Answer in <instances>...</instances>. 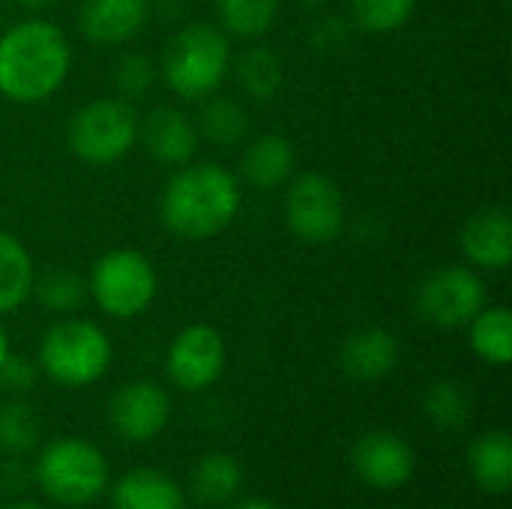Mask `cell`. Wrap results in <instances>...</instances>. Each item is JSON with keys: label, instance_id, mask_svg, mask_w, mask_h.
<instances>
[{"label": "cell", "instance_id": "23", "mask_svg": "<svg viewBox=\"0 0 512 509\" xmlns=\"http://www.w3.org/2000/svg\"><path fill=\"white\" fill-rule=\"evenodd\" d=\"M237 84L255 102L273 99L282 87V60L273 54V48H246L237 60Z\"/></svg>", "mask_w": 512, "mask_h": 509}, {"label": "cell", "instance_id": "24", "mask_svg": "<svg viewBox=\"0 0 512 509\" xmlns=\"http://www.w3.org/2000/svg\"><path fill=\"white\" fill-rule=\"evenodd\" d=\"M198 135H204L210 144H219V147H234L246 138V129H249V117H246V108L237 102V99H228V96H213L204 102L201 108V120H198Z\"/></svg>", "mask_w": 512, "mask_h": 509}, {"label": "cell", "instance_id": "1", "mask_svg": "<svg viewBox=\"0 0 512 509\" xmlns=\"http://www.w3.org/2000/svg\"><path fill=\"white\" fill-rule=\"evenodd\" d=\"M240 183L216 162H186L171 174L159 198L162 225L183 240L222 234L240 213Z\"/></svg>", "mask_w": 512, "mask_h": 509}, {"label": "cell", "instance_id": "14", "mask_svg": "<svg viewBox=\"0 0 512 509\" xmlns=\"http://www.w3.org/2000/svg\"><path fill=\"white\" fill-rule=\"evenodd\" d=\"M459 243L474 267L507 270L512 261V213L507 207L477 210L465 222Z\"/></svg>", "mask_w": 512, "mask_h": 509}, {"label": "cell", "instance_id": "15", "mask_svg": "<svg viewBox=\"0 0 512 509\" xmlns=\"http://www.w3.org/2000/svg\"><path fill=\"white\" fill-rule=\"evenodd\" d=\"M138 138L159 165L180 168L198 150V126L177 108H156L138 123Z\"/></svg>", "mask_w": 512, "mask_h": 509}, {"label": "cell", "instance_id": "6", "mask_svg": "<svg viewBox=\"0 0 512 509\" xmlns=\"http://www.w3.org/2000/svg\"><path fill=\"white\" fill-rule=\"evenodd\" d=\"M159 291L156 267L138 249H111L90 267L87 294L111 318H138L150 309Z\"/></svg>", "mask_w": 512, "mask_h": 509}, {"label": "cell", "instance_id": "11", "mask_svg": "<svg viewBox=\"0 0 512 509\" xmlns=\"http://www.w3.org/2000/svg\"><path fill=\"white\" fill-rule=\"evenodd\" d=\"M108 420L120 441L144 444L162 435L171 420V399L153 381H129L108 402Z\"/></svg>", "mask_w": 512, "mask_h": 509}, {"label": "cell", "instance_id": "27", "mask_svg": "<svg viewBox=\"0 0 512 509\" xmlns=\"http://www.w3.org/2000/svg\"><path fill=\"white\" fill-rule=\"evenodd\" d=\"M423 411L432 420V426L456 432L471 420V396L456 381H435L423 396Z\"/></svg>", "mask_w": 512, "mask_h": 509}, {"label": "cell", "instance_id": "22", "mask_svg": "<svg viewBox=\"0 0 512 509\" xmlns=\"http://www.w3.org/2000/svg\"><path fill=\"white\" fill-rule=\"evenodd\" d=\"M471 327V348L489 366H510L512 360V315L507 306H483Z\"/></svg>", "mask_w": 512, "mask_h": 509}, {"label": "cell", "instance_id": "19", "mask_svg": "<svg viewBox=\"0 0 512 509\" xmlns=\"http://www.w3.org/2000/svg\"><path fill=\"white\" fill-rule=\"evenodd\" d=\"M474 483L486 495H507L512 489V438L504 429L483 432L468 450Z\"/></svg>", "mask_w": 512, "mask_h": 509}, {"label": "cell", "instance_id": "2", "mask_svg": "<svg viewBox=\"0 0 512 509\" xmlns=\"http://www.w3.org/2000/svg\"><path fill=\"white\" fill-rule=\"evenodd\" d=\"M69 63V39L57 24L18 21L0 36V93L18 105L45 102L63 87Z\"/></svg>", "mask_w": 512, "mask_h": 509}, {"label": "cell", "instance_id": "31", "mask_svg": "<svg viewBox=\"0 0 512 509\" xmlns=\"http://www.w3.org/2000/svg\"><path fill=\"white\" fill-rule=\"evenodd\" d=\"M33 384H36V366H33L27 357L9 351L6 360L0 363V387H3L6 393L18 396V393L33 390Z\"/></svg>", "mask_w": 512, "mask_h": 509}, {"label": "cell", "instance_id": "26", "mask_svg": "<svg viewBox=\"0 0 512 509\" xmlns=\"http://www.w3.org/2000/svg\"><path fill=\"white\" fill-rule=\"evenodd\" d=\"M216 12L225 33L255 39L273 27L279 15V0H216Z\"/></svg>", "mask_w": 512, "mask_h": 509}, {"label": "cell", "instance_id": "28", "mask_svg": "<svg viewBox=\"0 0 512 509\" xmlns=\"http://www.w3.org/2000/svg\"><path fill=\"white\" fill-rule=\"evenodd\" d=\"M33 291H36L39 303L57 315H72L87 300V282L75 270H66V267L45 273L39 282H33Z\"/></svg>", "mask_w": 512, "mask_h": 509}, {"label": "cell", "instance_id": "13", "mask_svg": "<svg viewBox=\"0 0 512 509\" xmlns=\"http://www.w3.org/2000/svg\"><path fill=\"white\" fill-rule=\"evenodd\" d=\"M339 366L351 381H384L399 366V339L384 327H360L342 342Z\"/></svg>", "mask_w": 512, "mask_h": 509}, {"label": "cell", "instance_id": "32", "mask_svg": "<svg viewBox=\"0 0 512 509\" xmlns=\"http://www.w3.org/2000/svg\"><path fill=\"white\" fill-rule=\"evenodd\" d=\"M33 480V468L24 465V456H9L3 465H0V486L9 489L12 495H21Z\"/></svg>", "mask_w": 512, "mask_h": 509}, {"label": "cell", "instance_id": "10", "mask_svg": "<svg viewBox=\"0 0 512 509\" xmlns=\"http://www.w3.org/2000/svg\"><path fill=\"white\" fill-rule=\"evenodd\" d=\"M228 363L225 339L210 324H189L183 327L165 354V372L174 387L183 393H201L213 387Z\"/></svg>", "mask_w": 512, "mask_h": 509}, {"label": "cell", "instance_id": "25", "mask_svg": "<svg viewBox=\"0 0 512 509\" xmlns=\"http://www.w3.org/2000/svg\"><path fill=\"white\" fill-rule=\"evenodd\" d=\"M39 447V417L21 399L0 402V453L30 456Z\"/></svg>", "mask_w": 512, "mask_h": 509}, {"label": "cell", "instance_id": "8", "mask_svg": "<svg viewBox=\"0 0 512 509\" xmlns=\"http://www.w3.org/2000/svg\"><path fill=\"white\" fill-rule=\"evenodd\" d=\"M285 225L303 243H333L345 228V195L339 183L321 171L297 174L285 192Z\"/></svg>", "mask_w": 512, "mask_h": 509}, {"label": "cell", "instance_id": "17", "mask_svg": "<svg viewBox=\"0 0 512 509\" xmlns=\"http://www.w3.org/2000/svg\"><path fill=\"white\" fill-rule=\"evenodd\" d=\"M114 509H186V492L159 468H132L111 489Z\"/></svg>", "mask_w": 512, "mask_h": 509}, {"label": "cell", "instance_id": "4", "mask_svg": "<svg viewBox=\"0 0 512 509\" xmlns=\"http://www.w3.org/2000/svg\"><path fill=\"white\" fill-rule=\"evenodd\" d=\"M105 453L84 438H57L39 450L33 465L36 486L63 507L93 504L108 486Z\"/></svg>", "mask_w": 512, "mask_h": 509}, {"label": "cell", "instance_id": "35", "mask_svg": "<svg viewBox=\"0 0 512 509\" xmlns=\"http://www.w3.org/2000/svg\"><path fill=\"white\" fill-rule=\"evenodd\" d=\"M12 348H9V336H6V330L0 327V363L6 360V354H9Z\"/></svg>", "mask_w": 512, "mask_h": 509}, {"label": "cell", "instance_id": "18", "mask_svg": "<svg viewBox=\"0 0 512 509\" xmlns=\"http://www.w3.org/2000/svg\"><path fill=\"white\" fill-rule=\"evenodd\" d=\"M294 165H297V150H294L291 138H285L279 132L258 135L255 141H249V147L243 153V177L255 189L282 186L285 180H291Z\"/></svg>", "mask_w": 512, "mask_h": 509}, {"label": "cell", "instance_id": "3", "mask_svg": "<svg viewBox=\"0 0 512 509\" xmlns=\"http://www.w3.org/2000/svg\"><path fill=\"white\" fill-rule=\"evenodd\" d=\"M231 42L216 24H186L171 36L162 57V78L180 99H207L225 81Z\"/></svg>", "mask_w": 512, "mask_h": 509}, {"label": "cell", "instance_id": "34", "mask_svg": "<svg viewBox=\"0 0 512 509\" xmlns=\"http://www.w3.org/2000/svg\"><path fill=\"white\" fill-rule=\"evenodd\" d=\"M24 9H45V6H51L54 0H18Z\"/></svg>", "mask_w": 512, "mask_h": 509}, {"label": "cell", "instance_id": "16", "mask_svg": "<svg viewBox=\"0 0 512 509\" xmlns=\"http://www.w3.org/2000/svg\"><path fill=\"white\" fill-rule=\"evenodd\" d=\"M150 15V0H81L78 27L96 45L132 39Z\"/></svg>", "mask_w": 512, "mask_h": 509}, {"label": "cell", "instance_id": "33", "mask_svg": "<svg viewBox=\"0 0 512 509\" xmlns=\"http://www.w3.org/2000/svg\"><path fill=\"white\" fill-rule=\"evenodd\" d=\"M231 509H279L273 501H267V498H243V501H237Z\"/></svg>", "mask_w": 512, "mask_h": 509}, {"label": "cell", "instance_id": "12", "mask_svg": "<svg viewBox=\"0 0 512 509\" xmlns=\"http://www.w3.org/2000/svg\"><path fill=\"white\" fill-rule=\"evenodd\" d=\"M351 465L354 474L381 492H393L402 489L405 483H411L414 471H417V456L414 447L393 432H369L363 438H357L354 450H351Z\"/></svg>", "mask_w": 512, "mask_h": 509}, {"label": "cell", "instance_id": "30", "mask_svg": "<svg viewBox=\"0 0 512 509\" xmlns=\"http://www.w3.org/2000/svg\"><path fill=\"white\" fill-rule=\"evenodd\" d=\"M156 81V66L150 57L132 51V54H123L114 66V84H117V93L120 99H141L150 93Z\"/></svg>", "mask_w": 512, "mask_h": 509}, {"label": "cell", "instance_id": "5", "mask_svg": "<svg viewBox=\"0 0 512 509\" xmlns=\"http://www.w3.org/2000/svg\"><path fill=\"white\" fill-rule=\"evenodd\" d=\"M108 333L84 318L57 321L39 342V366L60 387H90L111 366Z\"/></svg>", "mask_w": 512, "mask_h": 509}, {"label": "cell", "instance_id": "21", "mask_svg": "<svg viewBox=\"0 0 512 509\" xmlns=\"http://www.w3.org/2000/svg\"><path fill=\"white\" fill-rule=\"evenodd\" d=\"M33 282L36 273L30 252L15 234L0 231V315L21 309L33 294Z\"/></svg>", "mask_w": 512, "mask_h": 509}, {"label": "cell", "instance_id": "29", "mask_svg": "<svg viewBox=\"0 0 512 509\" xmlns=\"http://www.w3.org/2000/svg\"><path fill=\"white\" fill-rule=\"evenodd\" d=\"M417 0H351L357 27L369 33H393L411 21Z\"/></svg>", "mask_w": 512, "mask_h": 509}, {"label": "cell", "instance_id": "9", "mask_svg": "<svg viewBox=\"0 0 512 509\" xmlns=\"http://www.w3.org/2000/svg\"><path fill=\"white\" fill-rule=\"evenodd\" d=\"M486 306L483 279L465 264H447L429 273L417 291V312L432 327L456 330L474 321Z\"/></svg>", "mask_w": 512, "mask_h": 509}, {"label": "cell", "instance_id": "20", "mask_svg": "<svg viewBox=\"0 0 512 509\" xmlns=\"http://www.w3.org/2000/svg\"><path fill=\"white\" fill-rule=\"evenodd\" d=\"M243 486V465L228 453H207L195 462L189 492L198 504L222 507L237 498Z\"/></svg>", "mask_w": 512, "mask_h": 509}, {"label": "cell", "instance_id": "36", "mask_svg": "<svg viewBox=\"0 0 512 509\" xmlns=\"http://www.w3.org/2000/svg\"><path fill=\"white\" fill-rule=\"evenodd\" d=\"M3 509H45L42 504H36V501H12L9 507Z\"/></svg>", "mask_w": 512, "mask_h": 509}, {"label": "cell", "instance_id": "7", "mask_svg": "<svg viewBox=\"0 0 512 509\" xmlns=\"http://www.w3.org/2000/svg\"><path fill=\"white\" fill-rule=\"evenodd\" d=\"M138 141V117L126 99H93L66 126V144L87 165H114Z\"/></svg>", "mask_w": 512, "mask_h": 509}]
</instances>
